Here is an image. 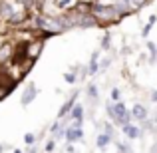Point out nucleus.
<instances>
[{
  "label": "nucleus",
  "mask_w": 157,
  "mask_h": 153,
  "mask_svg": "<svg viewBox=\"0 0 157 153\" xmlns=\"http://www.w3.org/2000/svg\"><path fill=\"white\" fill-rule=\"evenodd\" d=\"M14 153H20V149H14Z\"/></svg>",
  "instance_id": "25"
},
{
  "label": "nucleus",
  "mask_w": 157,
  "mask_h": 153,
  "mask_svg": "<svg viewBox=\"0 0 157 153\" xmlns=\"http://www.w3.org/2000/svg\"><path fill=\"white\" fill-rule=\"evenodd\" d=\"M12 52H14V48H12L10 42H4L2 46H0V66L6 64L8 60H12Z\"/></svg>",
  "instance_id": "4"
},
{
  "label": "nucleus",
  "mask_w": 157,
  "mask_h": 153,
  "mask_svg": "<svg viewBox=\"0 0 157 153\" xmlns=\"http://www.w3.org/2000/svg\"><path fill=\"white\" fill-rule=\"evenodd\" d=\"M76 2V0H58V8H68V6H72V4Z\"/></svg>",
  "instance_id": "14"
},
{
  "label": "nucleus",
  "mask_w": 157,
  "mask_h": 153,
  "mask_svg": "<svg viewBox=\"0 0 157 153\" xmlns=\"http://www.w3.org/2000/svg\"><path fill=\"white\" fill-rule=\"evenodd\" d=\"M90 14L96 18V22H101V24H109V22H117L121 18L115 6H92Z\"/></svg>",
  "instance_id": "1"
},
{
  "label": "nucleus",
  "mask_w": 157,
  "mask_h": 153,
  "mask_svg": "<svg viewBox=\"0 0 157 153\" xmlns=\"http://www.w3.org/2000/svg\"><path fill=\"white\" fill-rule=\"evenodd\" d=\"M54 149V141H48L46 143V151H52Z\"/></svg>",
  "instance_id": "21"
},
{
  "label": "nucleus",
  "mask_w": 157,
  "mask_h": 153,
  "mask_svg": "<svg viewBox=\"0 0 157 153\" xmlns=\"http://www.w3.org/2000/svg\"><path fill=\"white\" fill-rule=\"evenodd\" d=\"M117 149H119V153H129V147L123 145V143H117Z\"/></svg>",
  "instance_id": "18"
},
{
  "label": "nucleus",
  "mask_w": 157,
  "mask_h": 153,
  "mask_svg": "<svg viewBox=\"0 0 157 153\" xmlns=\"http://www.w3.org/2000/svg\"><path fill=\"white\" fill-rule=\"evenodd\" d=\"M26 153H36V149H34V147H32V149H28Z\"/></svg>",
  "instance_id": "24"
},
{
  "label": "nucleus",
  "mask_w": 157,
  "mask_h": 153,
  "mask_svg": "<svg viewBox=\"0 0 157 153\" xmlns=\"http://www.w3.org/2000/svg\"><path fill=\"white\" fill-rule=\"evenodd\" d=\"M111 143V135H107V133H101V135H98V147L100 149H104V147H107Z\"/></svg>",
  "instance_id": "11"
},
{
  "label": "nucleus",
  "mask_w": 157,
  "mask_h": 153,
  "mask_svg": "<svg viewBox=\"0 0 157 153\" xmlns=\"http://www.w3.org/2000/svg\"><path fill=\"white\" fill-rule=\"evenodd\" d=\"M34 133H26V135H24V141H26V143H34Z\"/></svg>",
  "instance_id": "17"
},
{
  "label": "nucleus",
  "mask_w": 157,
  "mask_h": 153,
  "mask_svg": "<svg viewBox=\"0 0 157 153\" xmlns=\"http://www.w3.org/2000/svg\"><path fill=\"white\" fill-rule=\"evenodd\" d=\"M88 94H90L92 98H98V90H96V86H90V88H88Z\"/></svg>",
  "instance_id": "16"
},
{
  "label": "nucleus",
  "mask_w": 157,
  "mask_h": 153,
  "mask_svg": "<svg viewBox=\"0 0 157 153\" xmlns=\"http://www.w3.org/2000/svg\"><path fill=\"white\" fill-rule=\"evenodd\" d=\"M76 96H78V92H76V94H74V96H72V98H70V100H68V101H66V103H64V107H62V109H60V113H58V117H64V115H66V113H68V111H70V109H72V107H74V105H76V103H74V101H76Z\"/></svg>",
  "instance_id": "9"
},
{
  "label": "nucleus",
  "mask_w": 157,
  "mask_h": 153,
  "mask_svg": "<svg viewBox=\"0 0 157 153\" xmlns=\"http://www.w3.org/2000/svg\"><path fill=\"white\" fill-rule=\"evenodd\" d=\"M66 82H68V84H76V74H66Z\"/></svg>",
  "instance_id": "15"
},
{
  "label": "nucleus",
  "mask_w": 157,
  "mask_h": 153,
  "mask_svg": "<svg viewBox=\"0 0 157 153\" xmlns=\"http://www.w3.org/2000/svg\"><path fill=\"white\" fill-rule=\"evenodd\" d=\"M42 48H44V40H38L36 44H30V42H28V56H30L32 60H36Z\"/></svg>",
  "instance_id": "7"
},
{
  "label": "nucleus",
  "mask_w": 157,
  "mask_h": 153,
  "mask_svg": "<svg viewBox=\"0 0 157 153\" xmlns=\"http://www.w3.org/2000/svg\"><path fill=\"white\" fill-rule=\"evenodd\" d=\"M131 117L139 119V121H145V119H147V109L143 105H139V103H135L133 109H131Z\"/></svg>",
  "instance_id": "6"
},
{
  "label": "nucleus",
  "mask_w": 157,
  "mask_h": 153,
  "mask_svg": "<svg viewBox=\"0 0 157 153\" xmlns=\"http://www.w3.org/2000/svg\"><path fill=\"white\" fill-rule=\"evenodd\" d=\"M153 24H155V14H153V16H149V22H147V26L143 28V36L149 34V30H151V26H153Z\"/></svg>",
  "instance_id": "13"
},
{
  "label": "nucleus",
  "mask_w": 157,
  "mask_h": 153,
  "mask_svg": "<svg viewBox=\"0 0 157 153\" xmlns=\"http://www.w3.org/2000/svg\"><path fill=\"white\" fill-rule=\"evenodd\" d=\"M36 96H38V90H36V86H34V84H28V88L24 90V94H22V100H20V103H22L24 107L30 105V103L36 100Z\"/></svg>",
  "instance_id": "3"
},
{
  "label": "nucleus",
  "mask_w": 157,
  "mask_h": 153,
  "mask_svg": "<svg viewBox=\"0 0 157 153\" xmlns=\"http://www.w3.org/2000/svg\"><path fill=\"white\" fill-rule=\"evenodd\" d=\"M66 139H68L70 143H74V141H80L82 139V135H84V131H82V127H70V129H66Z\"/></svg>",
  "instance_id": "5"
},
{
  "label": "nucleus",
  "mask_w": 157,
  "mask_h": 153,
  "mask_svg": "<svg viewBox=\"0 0 157 153\" xmlns=\"http://www.w3.org/2000/svg\"><path fill=\"white\" fill-rule=\"evenodd\" d=\"M70 111H72V119H76V121H78V119H82V115H84V107H82L80 103H78V105H74Z\"/></svg>",
  "instance_id": "12"
},
{
  "label": "nucleus",
  "mask_w": 157,
  "mask_h": 153,
  "mask_svg": "<svg viewBox=\"0 0 157 153\" xmlns=\"http://www.w3.org/2000/svg\"><path fill=\"white\" fill-rule=\"evenodd\" d=\"M151 100H153V101H157V92H153V94H151Z\"/></svg>",
  "instance_id": "23"
},
{
  "label": "nucleus",
  "mask_w": 157,
  "mask_h": 153,
  "mask_svg": "<svg viewBox=\"0 0 157 153\" xmlns=\"http://www.w3.org/2000/svg\"><path fill=\"white\" fill-rule=\"evenodd\" d=\"M111 96H113V100H117V98H119V90H113V92H111Z\"/></svg>",
  "instance_id": "22"
},
{
  "label": "nucleus",
  "mask_w": 157,
  "mask_h": 153,
  "mask_svg": "<svg viewBox=\"0 0 157 153\" xmlns=\"http://www.w3.org/2000/svg\"><path fill=\"white\" fill-rule=\"evenodd\" d=\"M98 58H100V52H94L92 54V60H90V66H88V74H98Z\"/></svg>",
  "instance_id": "10"
},
{
  "label": "nucleus",
  "mask_w": 157,
  "mask_h": 153,
  "mask_svg": "<svg viewBox=\"0 0 157 153\" xmlns=\"http://www.w3.org/2000/svg\"><path fill=\"white\" fill-rule=\"evenodd\" d=\"M147 48H149V52L153 54V56H157V48H155V46H153V44H151V42L147 44Z\"/></svg>",
  "instance_id": "20"
},
{
  "label": "nucleus",
  "mask_w": 157,
  "mask_h": 153,
  "mask_svg": "<svg viewBox=\"0 0 157 153\" xmlns=\"http://www.w3.org/2000/svg\"><path fill=\"white\" fill-rule=\"evenodd\" d=\"M107 113L111 115V119H115V123H119V125H127L131 119V115L127 113L125 109V103L123 101H115L113 105H107Z\"/></svg>",
  "instance_id": "2"
},
{
  "label": "nucleus",
  "mask_w": 157,
  "mask_h": 153,
  "mask_svg": "<svg viewBox=\"0 0 157 153\" xmlns=\"http://www.w3.org/2000/svg\"><path fill=\"white\" fill-rule=\"evenodd\" d=\"M123 133L127 135L129 139H135V137H139L141 135V131L137 129L135 125H131V123H127V125H123Z\"/></svg>",
  "instance_id": "8"
},
{
  "label": "nucleus",
  "mask_w": 157,
  "mask_h": 153,
  "mask_svg": "<svg viewBox=\"0 0 157 153\" xmlns=\"http://www.w3.org/2000/svg\"><path fill=\"white\" fill-rule=\"evenodd\" d=\"M101 48H109V34L104 36V42H101Z\"/></svg>",
  "instance_id": "19"
}]
</instances>
